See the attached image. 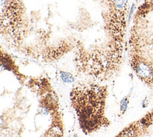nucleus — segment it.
Here are the masks:
<instances>
[{"label": "nucleus", "instance_id": "f03ea898", "mask_svg": "<svg viewBox=\"0 0 153 137\" xmlns=\"http://www.w3.org/2000/svg\"><path fill=\"white\" fill-rule=\"evenodd\" d=\"M106 94L105 86L93 83L79 84L71 91V103L85 133H93L109 125L105 115Z\"/></svg>", "mask_w": 153, "mask_h": 137}, {"label": "nucleus", "instance_id": "20e7f679", "mask_svg": "<svg viewBox=\"0 0 153 137\" xmlns=\"http://www.w3.org/2000/svg\"><path fill=\"white\" fill-rule=\"evenodd\" d=\"M60 76L62 80L66 83H72L75 81L73 75L69 72L62 71L60 73Z\"/></svg>", "mask_w": 153, "mask_h": 137}, {"label": "nucleus", "instance_id": "f257e3e1", "mask_svg": "<svg viewBox=\"0 0 153 137\" xmlns=\"http://www.w3.org/2000/svg\"><path fill=\"white\" fill-rule=\"evenodd\" d=\"M129 61L136 76L153 90V0H144L133 16Z\"/></svg>", "mask_w": 153, "mask_h": 137}, {"label": "nucleus", "instance_id": "39448f33", "mask_svg": "<svg viewBox=\"0 0 153 137\" xmlns=\"http://www.w3.org/2000/svg\"><path fill=\"white\" fill-rule=\"evenodd\" d=\"M128 103V99L127 98V97H124L121 100L120 106V111L122 112V114H124L126 112V111L127 108Z\"/></svg>", "mask_w": 153, "mask_h": 137}, {"label": "nucleus", "instance_id": "7ed1b4c3", "mask_svg": "<svg viewBox=\"0 0 153 137\" xmlns=\"http://www.w3.org/2000/svg\"><path fill=\"white\" fill-rule=\"evenodd\" d=\"M62 130L59 127L51 128L44 137H61Z\"/></svg>", "mask_w": 153, "mask_h": 137}]
</instances>
